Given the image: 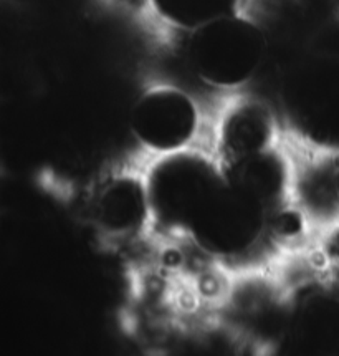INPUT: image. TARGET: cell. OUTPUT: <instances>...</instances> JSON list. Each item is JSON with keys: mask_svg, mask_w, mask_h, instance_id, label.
I'll return each instance as SVG.
<instances>
[{"mask_svg": "<svg viewBox=\"0 0 339 356\" xmlns=\"http://www.w3.org/2000/svg\"><path fill=\"white\" fill-rule=\"evenodd\" d=\"M151 209V236L182 244L207 199L224 181L215 153L190 147L151 158L142 169Z\"/></svg>", "mask_w": 339, "mask_h": 356, "instance_id": "obj_1", "label": "cell"}, {"mask_svg": "<svg viewBox=\"0 0 339 356\" xmlns=\"http://www.w3.org/2000/svg\"><path fill=\"white\" fill-rule=\"evenodd\" d=\"M267 50L262 25L237 12L187 32L184 55L201 83L219 91H240L262 70Z\"/></svg>", "mask_w": 339, "mask_h": 356, "instance_id": "obj_2", "label": "cell"}, {"mask_svg": "<svg viewBox=\"0 0 339 356\" xmlns=\"http://www.w3.org/2000/svg\"><path fill=\"white\" fill-rule=\"evenodd\" d=\"M281 124L305 147L339 151V58L310 55L286 70L278 88Z\"/></svg>", "mask_w": 339, "mask_h": 356, "instance_id": "obj_3", "label": "cell"}, {"mask_svg": "<svg viewBox=\"0 0 339 356\" xmlns=\"http://www.w3.org/2000/svg\"><path fill=\"white\" fill-rule=\"evenodd\" d=\"M128 126L136 145L151 158L195 147L202 111L190 93L171 83H154L138 93Z\"/></svg>", "mask_w": 339, "mask_h": 356, "instance_id": "obj_4", "label": "cell"}, {"mask_svg": "<svg viewBox=\"0 0 339 356\" xmlns=\"http://www.w3.org/2000/svg\"><path fill=\"white\" fill-rule=\"evenodd\" d=\"M85 214L98 237L129 244L151 236V209L142 171L116 169L91 184Z\"/></svg>", "mask_w": 339, "mask_h": 356, "instance_id": "obj_5", "label": "cell"}, {"mask_svg": "<svg viewBox=\"0 0 339 356\" xmlns=\"http://www.w3.org/2000/svg\"><path fill=\"white\" fill-rule=\"evenodd\" d=\"M281 145L276 111L251 97H237L222 110L215 128V156L222 163L262 153Z\"/></svg>", "mask_w": 339, "mask_h": 356, "instance_id": "obj_6", "label": "cell"}, {"mask_svg": "<svg viewBox=\"0 0 339 356\" xmlns=\"http://www.w3.org/2000/svg\"><path fill=\"white\" fill-rule=\"evenodd\" d=\"M306 149L303 163L295 159L293 206L320 238L339 227V151Z\"/></svg>", "mask_w": 339, "mask_h": 356, "instance_id": "obj_7", "label": "cell"}, {"mask_svg": "<svg viewBox=\"0 0 339 356\" xmlns=\"http://www.w3.org/2000/svg\"><path fill=\"white\" fill-rule=\"evenodd\" d=\"M147 3L159 20L187 33L212 20L243 12L245 0H147Z\"/></svg>", "mask_w": 339, "mask_h": 356, "instance_id": "obj_8", "label": "cell"}]
</instances>
